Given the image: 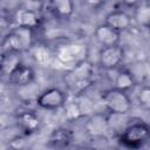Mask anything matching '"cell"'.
Here are the masks:
<instances>
[{"mask_svg":"<svg viewBox=\"0 0 150 150\" xmlns=\"http://www.w3.org/2000/svg\"><path fill=\"white\" fill-rule=\"evenodd\" d=\"M35 32L29 28L15 26L1 41V54H22L28 52L35 41Z\"/></svg>","mask_w":150,"mask_h":150,"instance_id":"obj_1","label":"cell"},{"mask_svg":"<svg viewBox=\"0 0 150 150\" xmlns=\"http://www.w3.org/2000/svg\"><path fill=\"white\" fill-rule=\"evenodd\" d=\"M118 141L130 149H139L150 142V124L144 121L130 122L120 132Z\"/></svg>","mask_w":150,"mask_h":150,"instance_id":"obj_2","label":"cell"},{"mask_svg":"<svg viewBox=\"0 0 150 150\" xmlns=\"http://www.w3.org/2000/svg\"><path fill=\"white\" fill-rule=\"evenodd\" d=\"M101 102L105 111L111 115H128L132 109V101L129 94L114 87L102 93Z\"/></svg>","mask_w":150,"mask_h":150,"instance_id":"obj_3","label":"cell"},{"mask_svg":"<svg viewBox=\"0 0 150 150\" xmlns=\"http://www.w3.org/2000/svg\"><path fill=\"white\" fill-rule=\"evenodd\" d=\"M93 74H94V70L90 62L86 60L79 62L68 73L69 87L77 93H82L90 86Z\"/></svg>","mask_w":150,"mask_h":150,"instance_id":"obj_4","label":"cell"},{"mask_svg":"<svg viewBox=\"0 0 150 150\" xmlns=\"http://www.w3.org/2000/svg\"><path fill=\"white\" fill-rule=\"evenodd\" d=\"M68 102L67 93L57 87H50L41 91L36 98L35 103L39 108L45 110H57L64 108Z\"/></svg>","mask_w":150,"mask_h":150,"instance_id":"obj_5","label":"cell"},{"mask_svg":"<svg viewBox=\"0 0 150 150\" xmlns=\"http://www.w3.org/2000/svg\"><path fill=\"white\" fill-rule=\"evenodd\" d=\"M124 60V49L121 45L101 47L98 52V66L104 70L117 69Z\"/></svg>","mask_w":150,"mask_h":150,"instance_id":"obj_6","label":"cell"},{"mask_svg":"<svg viewBox=\"0 0 150 150\" xmlns=\"http://www.w3.org/2000/svg\"><path fill=\"white\" fill-rule=\"evenodd\" d=\"M110 130L109 114L94 112L84 123V131L91 137H103Z\"/></svg>","mask_w":150,"mask_h":150,"instance_id":"obj_7","label":"cell"},{"mask_svg":"<svg viewBox=\"0 0 150 150\" xmlns=\"http://www.w3.org/2000/svg\"><path fill=\"white\" fill-rule=\"evenodd\" d=\"M35 80V71L32 67L20 63L7 77V82L18 88H26Z\"/></svg>","mask_w":150,"mask_h":150,"instance_id":"obj_8","label":"cell"},{"mask_svg":"<svg viewBox=\"0 0 150 150\" xmlns=\"http://www.w3.org/2000/svg\"><path fill=\"white\" fill-rule=\"evenodd\" d=\"M74 141V132L67 127H59L54 129L48 139L47 145L53 150H64Z\"/></svg>","mask_w":150,"mask_h":150,"instance_id":"obj_9","label":"cell"},{"mask_svg":"<svg viewBox=\"0 0 150 150\" xmlns=\"http://www.w3.org/2000/svg\"><path fill=\"white\" fill-rule=\"evenodd\" d=\"M132 16L123 9H112L104 16V23L115 30L123 33L128 30L132 25Z\"/></svg>","mask_w":150,"mask_h":150,"instance_id":"obj_10","label":"cell"},{"mask_svg":"<svg viewBox=\"0 0 150 150\" xmlns=\"http://www.w3.org/2000/svg\"><path fill=\"white\" fill-rule=\"evenodd\" d=\"M122 33L109 27L104 22L98 25L94 30V38L101 47H112L121 43Z\"/></svg>","mask_w":150,"mask_h":150,"instance_id":"obj_11","label":"cell"},{"mask_svg":"<svg viewBox=\"0 0 150 150\" xmlns=\"http://www.w3.org/2000/svg\"><path fill=\"white\" fill-rule=\"evenodd\" d=\"M14 21L16 26L36 30L41 25V16L36 9L33 8H20L14 14Z\"/></svg>","mask_w":150,"mask_h":150,"instance_id":"obj_12","label":"cell"},{"mask_svg":"<svg viewBox=\"0 0 150 150\" xmlns=\"http://www.w3.org/2000/svg\"><path fill=\"white\" fill-rule=\"evenodd\" d=\"M40 123L39 116L32 110H23L16 115V125L26 136L34 134L40 128Z\"/></svg>","mask_w":150,"mask_h":150,"instance_id":"obj_13","label":"cell"},{"mask_svg":"<svg viewBox=\"0 0 150 150\" xmlns=\"http://www.w3.org/2000/svg\"><path fill=\"white\" fill-rule=\"evenodd\" d=\"M48 8L59 20H68L75 12V4L71 0H53L48 4Z\"/></svg>","mask_w":150,"mask_h":150,"instance_id":"obj_14","label":"cell"},{"mask_svg":"<svg viewBox=\"0 0 150 150\" xmlns=\"http://www.w3.org/2000/svg\"><path fill=\"white\" fill-rule=\"evenodd\" d=\"M136 84H137V80L135 75L128 69H121L115 75L112 87L128 93L129 90H132L136 87Z\"/></svg>","mask_w":150,"mask_h":150,"instance_id":"obj_15","label":"cell"},{"mask_svg":"<svg viewBox=\"0 0 150 150\" xmlns=\"http://www.w3.org/2000/svg\"><path fill=\"white\" fill-rule=\"evenodd\" d=\"M132 20L141 27L150 29V2H141L134 8Z\"/></svg>","mask_w":150,"mask_h":150,"instance_id":"obj_16","label":"cell"},{"mask_svg":"<svg viewBox=\"0 0 150 150\" xmlns=\"http://www.w3.org/2000/svg\"><path fill=\"white\" fill-rule=\"evenodd\" d=\"M22 63L20 60V54H1V62H0V71L2 77H8L9 74L20 64Z\"/></svg>","mask_w":150,"mask_h":150,"instance_id":"obj_17","label":"cell"},{"mask_svg":"<svg viewBox=\"0 0 150 150\" xmlns=\"http://www.w3.org/2000/svg\"><path fill=\"white\" fill-rule=\"evenodd\" d=\"M64 115L68 121H74V120H79L83 112H82V108L77 102H67V104L64 105Z\"/></svg>","mask_w":150,"mask_h":150,"instance_id":"obj_18","label":"cell"},{"mask_svg":"<svg viewBox=\"0 0 150 150\" xmlns=\"http://www.w3.org/2000/svg\"><path fill=\"white\" fill-rule=\"evenodd\" d=\"M136 100L142 108L150 110V86H142L137 90Z\"/></svg>","mask_w":150,"mask_h":150,"instance_id":"obj_19","label":"cell"},{"mask_svg":"<svg viewBox=\"0 0 150 150\" xmlns=\"http://www.w3.org/2000/svg\"><path fill=\"white\" fill-rule=\"evenodd\" d=\"M74 150H97V149L94 148V146H91V145H79Z\"/></svg>","mask_w":150,"mask_h":150,"instance_id":"obj_20","label":"cell"}]
</instances>
